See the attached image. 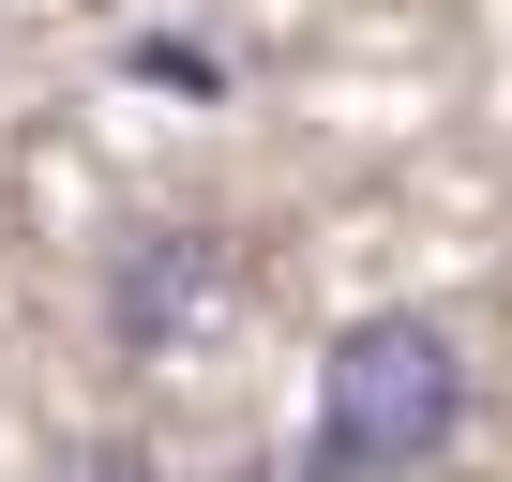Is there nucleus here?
<instances>
[{"mask_svg": "<svg viewBox=\"0 0 512 482\" xmlns=\"http://www.w3.org/2000/svg\"><path fill=\"white\" fill-rule=\"evenodd\" d=\"M452 437H467V347L437 317L392 302V317H347L317 347V452H302V482H407Z\"/></svg>", "mask_w": 512, "mask_h": 482, "instance_id": "nucleus-1", "label": "nucleus"}, {"mask_svg": "<svg viewBox=\"0 0 512 482\" xmlns=\"http://www.w3.org/2000/svg\"><path fill=\"white\" fill-rule=\"evenodd\" d=\"M226 302H241V241H211V226H151V241H121V272H106V332L136 362L196 347Z\"/></svg>", "mask_w": 512, "mask_h": 482, "instance_id": "nucleus-2", "label": "nucleus"}]
</instances>
